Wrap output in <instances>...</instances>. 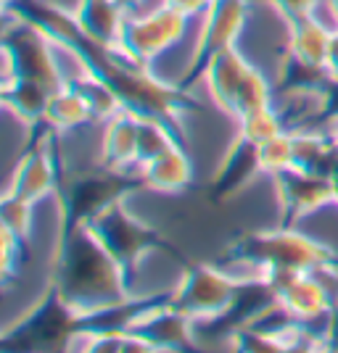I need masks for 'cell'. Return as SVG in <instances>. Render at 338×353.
Returning a JSON list of instances; mask_svg holds the SVG:
<instances>
[{
    "label": "cell",
    "mask_w": 338,
    "mask_h": 353,
    "mask_svg": "<svg viewBox=\"0 0 338 353\" xmlns=\"http://www.w3.org/2000/svg\"><path fill=\"white\" fill-rule=\"evenodd\" d=\"M124 3H127L130 8H138V6H146L148 0H124Z\"/></svg>",
    "instance_id": "27"
},
{
    "label": "cell",
    "mask_w": 338,
    "mask_h": 353,
    "mask_svg": "<svg viewBox=\"0 0 338 353\" xmlns=\"http://www.w3.org/2000/svg\"><path fill=\"white\" fill-rule=\"evenodd\" d=\"M323 16L333 24V27H338V0H325L323 3Z\"/></svg>",
    "instance_id": "25"
},
{
    "label": "cell",
    "mask_w": 338,
    "mask_h": 353,
    "mask_svg": "<svg viewBox=\"0 0 338 353\" xmlns=\"http://www.w3.org/2000/svg\"><path fill=\"white\" fill-rule=\"evenodd\" d=\"M159 3L169 6V8H175V11H180V14H185L188 19H193V21H198V19L209 11V6H212L214 0H159Z\"/></svg>",
    "instance_id": "23"
},
{
    "label": "cell",
    "mask_w": 338,
    "mask_h": 353,
    "mask_svg": "<svg viewBox=\"0 0 338 353\" xmlns=\"http://www.w3.org/2000/svg\"><path fill=\"white\" fill-rule=\"evenodd\" d=\"M53 295L79 319L130 301V274L90 224H66L53 261Z\"/></svg>",
    "instance_id": "1"
},
{
    "label": "cell",
    "mask_w": 338,
    "mask_h": 353,
    "mask_svg": "<svg viewBox=\"0 0 338 353\" xmlns=\"http://www.w3.org/2000/svg\"><path fill=\"white\" fill-rule=\"evenodd\" d=\"M43 124L45 130L53 134H72L88 124H95V119H93V111H90V103L82 95V90L66 82L50 92Z\"/></svg>",
    "instance_id": "16"
},
{
    "label": "cell",
    "mask_w": 338,
    "mask_h": 353,
    "mask_svg": "<svg viewBox=\"0 0 338 353\" xmlns=\"http://www.w3.org/2000/svg\"><path fill=\"white\" fill-rule=\"evenodd\" d=\"M50 92L53 90L40 85V82H32V79H11V82H3V101L6 108L14 114L19 121L24 124H43L45 108L50 101Z\"/></svg>",
    "instance_id": "17"
},
{
    "label": "cell",
    "mask_w": 338,
    "mask_h": 353,
    "mask_svg": "<svg viewBox=\"0 0 338 353\" xmlns=\"http://www.w3.org/2000/svg\"><path fill=\"white\" fill-rule=\"evenodd\" d=\"M328 130H330V134H333V140H336V145H338V114L330 119V127H328Z\"/></svg>",
    "instance_id": "26"
},
{
    "label": "cell",
    "mask_w": 338,
    "mask_h": 353,
    "mask_svg": "<svg viewBox=\"0 0 338 353\" xmlns=\"http://www.w3.org/2000/svg\"><path fill=\"white\" fill-rule=\"evenodd\" d=\"M256 161H259L262 174H267L270 179L283 174V172H288V169H294L296 166L294 132L285 130V132L265 140L262 145H256Z\"/></svg>",
    "instance_id": "20"
},
{
    "label": "cell",
    "mask_w": 338,
    "mask_h": 353,
    "mask_svg": "<svg viewBox=\"0 0 338 353\" xmlns=\"http://www.w3.org/2000/svg\"><path fill=\"white\" fill-rule=\"evenodd\" d=\"M238 253H246L265 264L270 272H314L320 266L338 261L336 253L320 243L317 237L301 232L296 224L272 227V230H254L236 243Z\"/></svg>",
    "instance_id": "3"
},
{
    "label": "cell",
    "mask_w": 338,
    "mask_h": 353,
    "mask_svg": "<svg viewBox=\"0 0 338 353\" xmlns=\"http://www.w3.org/2000/svg\"><path fill=\"white\" fill-rule=\"evenodd\" d=\"M201 82L214 103L233 119L275 103V88L262 69L241 53V48H225L201 63Z\"/></svg>",
    "instance_id": "2"
},
{
    "label": "cell",
    "mask_w": 338,
    "mask_h": 353,
    "mask_svg": "<svg viewBox=\"0 0 338 353\" xmlns=\"http://www.w3.org/2000/svg\"><path fill=\"white\" fill-rule=\"evenodd\" d=\"M236 121H238V137L251 143V145H262L265 140H270V137H275V134L288 130L275 103L262 105V108H256V111H249V114H243V117L236 119Z\"/></svg>",
    "instance_id": "18"
},
{
    "label": "cell",
    "mask_w": 338,
    "mask_h": 353,
    "mask_svg": "<svg viewBox=\"0 0 338 353\" xmlns=\"http://www.w3.org/2000/svg\"><path fill=\"white\" fill-rule=\"evenodd\" d=\"M267 3L278 14V19H283L285 24H291V21H299V19L323 14L325 0H267Z\"/></svg>",
    "instance_id": "22"
},
{
    "label": "cell",
    "mask_w": 338,
    "mask_h": 353,
    "mask_svg": "<svg viewBox=\"0 0 338 353\" xmlns=\"http://www.w3.org/2000/svg\"><path fill=\"white\" fill-rule=\"evenodd\" d=\"M336 208H338V203H336Z\"/></svg>",
    "instance_id": "30"
},
{
    "label": "cell",
    "mask_w": 338,
    "mask_h": 353,
    "mask_svg": "<svg viewBox=\"0 0 338 353\" xmlns=\"http://www.w3.org/2000/svg\"><path fill=\"white\" fill-rule=\"evenodd\" d=\"M6 190L21 195L32 203H40V201H48L50 195H56L61 188L59 161H56L53 148L43 145V143L30 148L14 166V174H11V182Z\"/></svg>",
    "instance_id": "12"
},
{
    "label": "cell",
    "mask_w": 338,
    "mask_h": 353,
    "mask_svg": "<svg viewBox=\"0 0 338 353\" xmlns=\"http://www.w3.org/2000/svg\"><path fill=\"white\" fill-rule=\"evenodd\" d=\"M124 176L127 172L111 166H103V172H85L74 176L66 188L59 190L66 224H90L109 206L124 201Z\"/></svg>",
    "instance_id": "8"
},
{
    "label": "cell",
    "mask_w": 338,
    "mask_h": 353,
    "mask_svg": "<svg viewBox=\"0 0 338 353\" xmlns=\"http://www.w3.org/2000/svg\"><path fill=\"white\" fill-rule=\"evenodd\" d=\"M191 24L193 19L169 8V6H164L159 0L153 6H148V3L138 6L130 11L119 50L127 59L153 69V63L162 56L172 53L177 45L185 43Z\"/></svg>",
    "instance_id": "4"
},
{
    "label": "cell",
    "mask_w": 338,
    "mask_h": 353,
    "mask_svg": "<svg viewBox=\"0 0 338 353\" xmlns=\"http://www.w3.org/2000/svg\"><path fill=\"white\" fill-rule=\"evenodd\" d=\"M90 230L103 243V248L127 269V274H133L156 245L153 230L138 219L133 211L124 206V201H119L106 208L103 214H98L90 221Z\"/></svg>",
    "instance_id": "7"
},
{
    "label": "cell",
    "mask_w": 338,
    "mask_h": 353,
    "mask_svg": "<svg viewBox=\"0 0 338 353\" xmlns=\"http://www.w3.org/2000/svg\"><path fill=\"white\" fill-rule=\"evenodd\" d=\"M140 114L122 108L101 124V163L119 172H138Z\"/></svg>",
    "instance_id": "13"
},
{
    "label": "cell",
    "mask_w": 338,
    "mask_h": 353,
    "mask_svg": "<svg viewBox=\"0 0 338 353\" xmlns=\"http://www.w3.org/2000/svg\"><path fill=\"white\" fill-rule=\"evenodd\" d=\"M180 143V130L159 117H140V140H138V166Z\"/></svg>",
    "instance_id": "19"
},
{
    "label": "cell",
    "mask_w": 338,
    "mask_h": 353,
    "mask_svg": "<svg viewBox=\"0 0 338 353\" xmlns=\"http://www.w3.org/2000/svg\"><path fill=\"white\" fill-rule=\"evenodd\" d=\"M251 16V0H214L201 19L193 45V61L201 66L209 56L236 48Z\"/></svg>",
    "instance_id": "10"
},
{
    "label": "cell",
    "mask_w": 338,
    "mask_h": 353,
    "mask_svg": "<svg viewBox=\"0 0 338 353\" xmlns=\"http://www.w3.org/2000/svg\"><path fill=\"white\" fill-rule=\"evenodd\" d=\"M16 0H3V8H6V11H8V8H11V6H14Z\"/></svg>",
    "instance_id": "28"
},
{
    "label": "cell",
    "mask_w": 338,
    "mask_h": 353,
    "mask_svg": "<svg viewBox=\"0 0 338 353\" xmlns=\"http://www.w3.org/2000/svg\"><path fill=\"white\" fill-rule=\"evenodd\" d=\"M272 185H275V198L283 211V219L291 224L317 214L320 208L338 203V179L330 174L294 166L283 174L272 176Z\"/></svg>",
    "instance_id": "9"
},
{
    "label": "cell",
    "mask_w": 338,
    "mask_h": 353,
    "mask_svg": "<svg viewBox=\"0 0 338 353\" xmlns=\"http://www.w3.org/2000/svg\"><path fill=\"white\" fill-rule=\"evenodd\" d=\"M325 72H328V77H330V82L338 85V27H336V32H333V43H330V53H328Z\"/></svg>",
    "instance_id": "24"
},
{
    "label": "cell",
    "mask_w": 338,
    "mask_h": 353,
    "mask_svg": "<svg viewBox=\"0 0 338 353\" xmlns=\"http://www.w3.org/2000/svg\"><path fill=\"white\" fill-rule=\"evenodd\" d=\"M238 295L241 285L220 264H196L182 272L175 293L169 295V303L198 327L227 319L236 309Z\"/></svg>",
    "instance_id": "5"
},
{
    "label": "cell",
    "mask_w": 338,
    "mask_h": 353,
    "mask_svg": "<svg viewBox=\"0 0 338 353\" xmlns=\"http://www.w3.org/2000/svg\"><path fill=\"white\" fill-rule=\"evenodd\" d=\"M267 288L296 322L323 327L336 311L338 298L317 272H270Z\"/></svg>",
    "instance_id": "6"
},
{
    "label": "cell",
    "mask_w": 338,
    "mask_h": 353,
    "mask_svg": "<svg viewBox=\"0 0 338 353\" xmlns=\"http://www.w3.org/2000/svg\"><path fill=\"white\" fill-rule=\"evenodd\" d=\"M138 182L156 192H182L193 182V163L191 156L185 153L182 143H175L164 153L153 156L151 161L138 166Z\"/></svg>",
    "instance_id": "15"
},
{
    "label": "cell",
    "mask_w": 338,
    "mask_h": 353,
    "mask_svg": "<svg viewBox=\"0 0 338 353\" xmlns=\"http://www.w3.org/2000/svg\"><path fill=\"white\" fill-rule=\"evenodd\" d=\"M35 206L37 203L6 190L3 201H0V227L14 232L16 237H21L27 243L35 232Z\"/></svg>",
    "instance_id": "21"
},
{
    "label": "cell",
    "mask_w": 338,
    "mask_h": 353,
    "mask_svg": "<svg viewBox=\"0 0 338 353\" xmlns=\"http://www.w3.org/2000/svg\"><path fill=\"white\" fill-rule=\"evenodd\" d=\"M130 11L133 8L124 0H77L72 16L85 43L119 50Z\"/></svg>",
    "instance_id": "11"
},
{
    "label": "cell",
    "mask_w": 338,
    "mask_h": 353,
    "mask_svg": "<svg viewBox=\"0 0 338 353\" xmlns=\"http://www.w3.org/2000/svg\"><path fill=\"white\" fill-rule=\"evenodd\" d=\"M336 27L323 14L285 24V53L291 59L325 69Z\"/></svg>",
    "instance_id": "14"
},
{
    "label": "cell",
    "mask_w": 338,
    "mask_h": 353,
    "mask_svg": "<svg viewBox=\"0 0 338 353\" xmlns=\"http://www.w3.org/2000/svg\"><path fill=\"white\" fill-rule=\"evenodd\" d=\"M336 179H338V163H336Z\"/></svg>",
    "instance_id": "29"
}]
</instances>
